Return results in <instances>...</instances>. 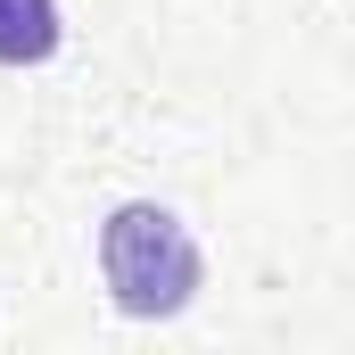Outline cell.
<instances>
[{
  "mask_svg": "<svg viewBox=\"0 0 355 355\" xmlns=\"http://www.w3.org/2000/svg\"><path fill=\"white\" fill-rule=\"evenodd\" d=\"M67 25H58V0H0V67H42L58 58Z\"/></svg>",
  "mask_w": 355,
  "mask_h": 355,
  "instance_id": "2",
  "label": "cell"
},
{
  "mask_svg": "<svg viewBox=\"0 0 355 355\" xmlns=\"http://www.w3.org/2000/svg\"><path fill=\"white\" fill-rule=\"evenodd\" d=\"M99 272L132 322H166L198 297V240L166 207H116L99 232Z\"/></svg>",
  "mask_w": 355,
  "mask_h": 355,
  "instance_id": "1",
  "label": "cell"
}]
</instances>
